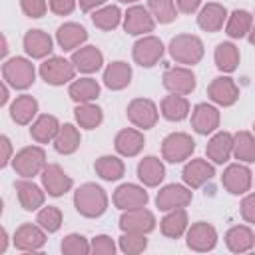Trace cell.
Returning a JSON list of instances; mask_svg holds the SVG:
<instances>
[{"label": "cell", "mask_w": 255, "mask_h": 255, "mask_svg": "<svg viewBox=\"0 0 255 255\" xmlns=\"http://www.w3.org/2000/svg\"><path fill=\"white\" fill-rule=\"evenodd\" d=\"M42 74H44L46 82L62 84V82H66L64 78H70L72 70L66 66V62H62V60H52V62H46V64L42 66Z\"/></svg>", "instance_id": "obj_1"}, {"label": "cell", "mask_w": 255, "mask_h": 255, "mask_svg": "<svg viewBox=\"0 0 255 255\" xmlns=\"http://www.w3.org/2000/svg\"><path fill=\"white\" fill-rule=\"evenodd\" d=\"M26 48L32 56H42L46 52H50V38H46L44 34H40L38 30L26 36Z\"/></svg>", "instance_id": "obj_2"}, {"label": "cell", "mask_w": 255, "mask_h": 255, "mask_svg": "<svg viewBox=\"0 0 255 255\" xmlns=\"http://www.w3.org/2000/svg\"><path fill=\"white\" fill-rule=\"evenodd\" d=\"M143 28H151V22L147 20V14L141 10V8H133L131 12H129V16H128V20H126V30H129L131 34H137V32H141Z\"/></svg>", "instance_id": "obj_3"}, {"label": "cell", "mask_w": 255, "mask_h": 255, "mask_svg": "<svg viewBox=\"0 0 255 255\" xmlns=\"http://www.w3.org/2000/svg\"><path fill=\"white\" fill-rule=\"evenodd\" d=\"M126 82H129V68H126L122 62L114 64L108 72H106V84L112 88H120Z\"/></svg>", "instance_id": "obj_4"}, {"label": "cell", "mask_w": 255, "mask_h": 255, "mask_svg": "<svg viewBox=\"0 0 255 255\" xmlns=\"http://www.w3.org/2000/svg\"><path fill=\"white\" fill-rule=\"evenodd\" d=\"M139 177L145 179L147 183H155L157 179L163 177V167L155 161V157H147V159L139 165Z\"/></svg>", "instance_id": "obj_5"}, {"label": "cell", "mask_w": 255, "mask_h": 255, "mask_svg": "<svg viewBox=\"0 0 255 255\" xmlns=\"http://www.w3.org/2000/svg\"><path fill=\"white\" fill-rule=\"evenodd\" d=\"M207 151L215 157V161H225V157H227V153H229V135H227V133L217 135V137L211 141V145H209Z\"/></svg>", "instance_id": "obj_6"}, {"label": "cell", "mask_w": 255, "mask_h": 255, "mask_svg": "<svg viewBox=\"0 0 255 255\" xmlns=\"http://www.w3.org/2000/svg\"><path fill=\"white\" fill-rule=\"evenodd\" d=\"M74 60L78 62V66L82 68V70H96L98 66H100V54L96 52V50H86V52H80V54H76L74 56Z\"/></svg>", "instance_id": "obj_7"}, {"label": "cell", "mask_w": 255, "mask_h": 255, "mask_svg": "<svg viewBox=\"0 0 255 255\" xmlns=\"http://www.w3.org/2000/svg\"><path fill=\"white\" fill-rule=\"evenodd\" d=\"M211 167H205L203 163H193V165H187L185 167V179L189 181V183H193V185H197L201 179H203V175L205 177H211Z\"/></svg>", "instance_id": "obj_8"}, {"label": "cell", "mask_w": 255, "mask_h": 255, "mask_svg": "<svg viewBox=\"0 0 255 255\" xmlns=\"http://www.w3.org/2000/svg\"><path fill=\"white\" fill-rule=\"evenodd\" d=\"M235 60H237V56H235L233 46L231 44H221L219 50H217V62H219V66L225 68V70H233L235 68Z\"/></svg>", "instance_id": "obj_9"}, {"label": "cell", "mask_w": 255, "mask_h": 255, "mask_svg": "<svg viewBox=\"0 0 255 255\" xmlns=\"http://www.w3.org/2000/svg\"><path fill=\"white\" fill-rule=\"evenodd\" d=\"M96 94H98V86L94 82H90V80H84V82L72 86V96L76 100H90Z\"/></svg>", "instance_id": "obj_10"}, {"label": "cell", "mask_w": 255, "mask_h": 255, "mask_svg": "<svg viewBox=\"0 0 255 255\" xmlns=\"http://www.w3.org/2000/svg\"><path fill=\"white\" fill-rule=\"evenodd\" d=\"M163 110H165V116H167L169 120H181V118L185 116V102L171 98V100L165 102Z\"/></svg>", "instance_id": "obj_11"}, {"label": "cell", "mask_w": 255, "mask_h": 255, "mask_svg": "<svg viewBox=\"0 0 255 255\" xmlns=\"http://www.w3.org/2000/svg\"><path fill=\"white\" fill-rule=\"evenodd\" d=\"M94 22L104 26V28H112V26L118 24V10L116 8H108V10L100 12V14L94 16Z\"/></svg>", "instance_id": "obj_12"}, {"label": "cell", "mask_w": 255, "mask_h": 255, "mask_svg": "<svg viewBox=\"0 0 255 255\" xmlns=\"http://www.w3.org/2000/svg\"><path fill=\"white\" fill-rule=\"evenodd\" d=\"M233 16L235 18H233V24L229 26V34L231 36H243L245 26L249 24V14L247 12H235Z\"/></svg>", "instance_id": "obj_13"}, {"label": "cell", "mask_w": 255, "mask_h": 255, "mask_svg": "<svg viewBox=\"0 0 255 255\" xmlns=\"http://www.w3.org/2000/svg\"><path fill=\"white\" fill-rule=\"evenodd\" d=\"M72 32V26H66V28H60V42H62V46H72L74 42H72V38L74 40H84L86 38V34H84V30L82 28H78L76 26V30H74V34H70Z\"/></svg>", "instance_id": "obj_14"}, {"label": "cell", "mask_w": 255, "mask_h": 255, "mask_svg": "<svg viewBox=\"0 0 255 255\" xmlns=\"http://www.w3.org/2000/svg\"><path fill=\"white\" fill-rule=\"evenodd\" d=\"M34 108H36V104H34V100L30 102V100H20L18 104H14V108H12V116H20V122H26V118H28V114L30 112H34ZM14 118V120H16Z\"/></svg>", "instance_id": "obj_15"}, {"label": "cell", "mask_w": 255, "mask_h": 255, "mask_svg": "<svg viewBox=\"0 0 255 255\" xmlns=\"http://www.w3.org/2000/svg\"><path fill=\"white\" fill-rule=\"evenodd\" d=\"M183 229V213H177V215H171L163 221V231L167 235H177L179 231Z\"/></svg>", "instance_id": "obj_16"}, {"label": "cell", "mask_w": 255, "mask_h": 255, "mask_svg": "<svg viewBox=\"0 0 255 255\" xmlns=\"http://www.w3.org/2000/svg\"><path fill=\"white\" fill-rule=\"evenodd\" d=\"M151 6H153V10L159 14V16H157L159 20L167 22V20L173 18V12H171V8H169V0H151Z\"/></svg>", "instance_id": "obj_17"}, {"label": "cell", "mask_w": 255, "mask_h": 255, "mask_svg": "<svg viewBox=\"0 0 255 255\" xmlns=\"http://www.w3.org/2000/svg\"><path fill=\"white\" fill-rule=\"evenodd\" d=\"M40 221H42V225H44V227H48L50 231H54V229H58L60 215H58V211H56V209H46V211H42Z\"/></svg>", "instance_id": "obj_18"}, {"label": "cell", "mask_w": 255, "mask_h": 255, "mask_svg": "<svg viewBox=\"0 0 255 255\" xmlns=\"http://www.w3.org/2000/svg\"><path fill=\"white\" fill-rule=\"evenodd\" d=\"M24 8H26V12H28V14L38 16V14L42 12V2L38 4V2H32V0H24Z\"/></svg>", "instance_id": "obj_19"}, {"label": "cell", "mask_w": 255, "mask_h": 255, "mask_svg": "<svg viewBox=\"0 0 255 255\" xmlns=\"http://www.w3.org/2000/svg\"><path fill=\"white\" fill-rule=\"evenodd\" d=\"M52 8L56 12H68L72 10V0H52Z\"/></svg>", "instance_id": "obj_20"}, {"label": "cell", "mask_w": 255, "mask_h": 255, "mask_svg": "<svg viewBox=\"0 0 255 255\" xmlns=\"http://www.w3.org/2000/svg\"><path fill=\"white\" fill-rule=\"evenodd\" d=\"M251 40H253V42H255V36H251Z\"/></svg>", "instance_id": "obj_21"}]
</instances>
